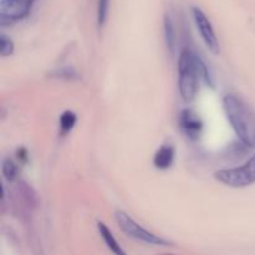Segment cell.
<instances>
[{"label":"cell","mask_w":255,"mask_h":255,"mask_svg":"<svg viewBox=\"0 0 255 255\" xmlns=\"http://www.w3.org/2000/svg\"><path fill=\"white\" fill-rule=\"evenodd\" d=\"M223 109L241 143H244L249 148H254L255 116L248 105L241 97L231 94L223 99Z\"/></svg>","instance_id":"6da1fadb"},{"label":"cell","mask_w":255,"mask_h":255,"mask_svg":"<svg viewBox=\"0 0 255 255\" xmlns=\"http://www.w3.org/2000/svg\"><path fill=\"white\" fill-rule=\"evenodd\" d=\"M201 57L191 50H183L178 61V87L184 101L189 102L196 97L198 81L202 79L199 70Z\"/></svg>","instance_id":"7a4b0ae2"},{"label":"cell","mask_w":255,"mask_h":255,"mask_svg":"<svg viewBox=\"0 0 255 255\" xmlns=\"http://www.w3.org/2000/svg\"><path fill=\"white\" fill-rule=\"evenodd\" d=\"M115 221H116V223L119 224V227L121 228V231L124 232L125 234H127V236L131 237V238L136 239V241L143 242V243L149 244V246H173V242L147 231L146 228H143L141 224L137 223L132 217H129L127 213H125L124 211L115 212Z\"/></svg>","instance_id":"3957f363"},{"label":"cell","mask_w":255,"mask_h":255,"mask_svg":"<svg viewBox=\"0 0 255 255\" xmlns=\"http://www.w3.org/2000/svg\"><path fill=\"white\" fill-rule=\"evenodd\" d=\"M214 178L232 188H244L255 183V154L243 166L217 171Z\"/></svg>","instance_id":"277c9868"},{"label":"cell","mask_w":255,"mask_h":255,"mask_svg":"<svg viewBox=\"0 0 255 255\" xmlns=\"http://www.w3.org/2000/svg\"><path fill=\"white\" fill-rule=\"evenodd\" d=\"M35 0H0V25L7 26L25 19Z\"/></svg>","instance_id":"5b68a950"},{"label":"cell","mask_w":255,"mask_h":255,"mask_svg":"<svg viewBox=\"0 0 255 255\" xmlns=\"http://www.w3.org/2000/svg\"><path fill=\"white\" fill-rule=\"evenodd\" d=\"M192 15H193L196 26L198 29L202 40L204 41L206 46L208 47V50L212 54L218 55L221 52V46H219V41L216 36V32H214L213 26H212L211 21L208 20L207 15L199 7L196 6L192 7Z\"/></svg>","instance_id":"8992f818"},{"label":"cell","mask_w":255,"mask_h":255,"mask_svg":"<svg viewBox=\"0 0 255 255\" xmlns=\"http://www.w3.org/2000/svg\"><path fill=\"white\" fill-rule=\"evenodd\" d=\"M12 201L14 206L25 216H30L37 206L36 192L25 182H19L12 189Z\"/></svg>","instance_id":"52a82bcc"},{"label":"cell","mask_w":255,"mask_h":255,"mask_svg":"<svg viewBox=\"0 0 255 255\" xmlns=\"http://www.w3.org/2000/svg\"><path fill=\"white\" fill-rule=\"evenodd\" d=\"M178 124L182 132L192 141H197L199 138L203 129V122L201 117L191 109L182 110L178 117Z\"/></svg>","instance_id":"ba28073f"},{"label":"cell","mask_w":255,"mask_h":255,"mask_svg":"<svg viewBox=\"0 0 255 255\" xmlns=\"http://www.w3.org/2000/svg\"><path fill=\"white\" fill-rule=\"evenodd\" d=\"M176 152L172 146H162L153 157V164L158 169H168L173 164Z\"/></svg>","instance_id":"9c48e42d"},{"label":"cell","mask_w":255,"mask_h":255,"mask_svg":"<svg viewBox=\"0 0 255 255\" xmlns=\"http://www.w3.org/2000/svg\"><path fill=\"white\" fill-rule=\"evenodd\" d=\"M97 229H99V233H100V236H101V238L104 239V242L106 243V246L109 247V249L112 252V253H115L117 255L126 254L124 251H122V248L120 247V244L117 243V241L115 239L114 234H112V232L110 231L109 227H107L106 224L102 223V222H99V223H97Z\"/></svg>","instance_id":"30bf717a"},{"label":"cell","mask_w":255,"mask_h":255,"mask_svg":"<svg viewBox=\"0 0 255 255\" xmlns=\"http://www.w3.org/2000/svg\"><path fill=\"white\" fill-rule=\"evenodd\" d=\"M164 25V39H166V44L171 54H174V45H176V31H174V25L173 20H172L171 15L166 14L164 15L163 20Z\"/></svg>","instance_id":"8fae6325"},{"label":"cell","mask_w":255,"mask_h":255,"mask_svg":"<svg viewBox=\"0 0 255 255\" xmlns=\"http://www.w3.org/2000/svg\"><path fill=\"white\" fill-rule=\"evenodd\" d=\"M77 121V116L75 112L66 110L60 116V133L61 136H66L67 133L72 131Z\"/></svg>","instance_id":"7c38bea8"},{"label":"cell","mask_w":255,"mask_h":255,"mask_svg":"<svg viewBox=\"0 0 255 255\" xmlns=\"http://www.w3.org/2000/svg\"><path fill=\"white\" fill-rule=\"evenodd\" d=\"M2 174L9 182H12L17 177V166L10 158H5L2 161Z\"/></svg>","instance_id":"4fadbf2b"},{"label":"cell","mask_w":255,"mask_h":255,"mask_svg":"<svg viewBox=\"0 0 255 255\" xmlns=\"http://www.w3.org/2000/svg\"><path fill=\"white\" fill-rule=\"evenodd\" d=\"M14 42L10 37H7L5 34H1L0 36V55L2 57H7V56H11L14 54Z\"/></svg>","instance_id":"5bb4252c"},{"label":"cell","mask_w":255,"mask_h":255,"mask_svg":"<svg viewBox=\"0 0 255 255\" xmlns=\"http://www.w3.org/2000/svg\"><path fill=\"white\" fill-rule=\"evenodd\" d=\"M109 6L110 0H99L97 1V24H99V26H104L105 22H106Z\"/></svg>","instance_id":"9a60e30c"},{"label":"cell","mask_w":255,"mask_h":255,"mask_svg":"<svg viewBox=\"0 0 255 255\" xmlns=\"http://www.w3.org/2000/svg\"><path fill=\"white\" fill-rule=\"evenodd\" d=\"M54 76L61 77V79H66V80L79 79V74H77L72 67H64V69L56 70V71L54 72Z\"/></svg>","instance_id":"2e32d148"},{"label":"cell","mask_w":255,"mask_h":255,"mask_svg":"<svg viewBox=\"0 0 255 255\" xmlns=\"http://www.w3.org/2000/svg\"><path fill=\"white\" fill-rule=\"evenodd\" d=\"M16 154H17V158H19L21 162H26L27 161V151L25 148L17 149Z\"/></svg>","instance_id":"e0dca14e"}]
</instances>
